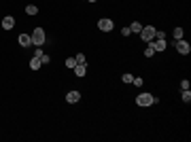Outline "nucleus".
Here are the masks:
<instances>
[{"mask_svg":"<svg viewBox=\"0 0 191 142\" xmlns=\"http://www.w3.org/2000/svg\"><path fill=\"white\" fill-rule=\"evenodd\" d=\"M159 102V98L153 94H140L138 98H136V104L138 106H151V104H157Z\"/></svg>","mask_w":191,"mask_h":142,"instance_id":"obj_1","label":"nucleus"},{"mask_svg":"<svg viewBox=\"0 0 191 142\" xmlns=\"http://www.w3.org/2000/svg\"><path fill=\"white\" fill-rule=\"evenodd\" d=\"M32 45L36 47H40V45H45V40H47V36H45V30L43 28H34V32H32Z\"/></svg>","mask_w":191,"mask_h":142,"instance_id":"obj_2","label":"nucleus"},{"mask_svg":"<svg viewBox=\"0 0 191 142\" xmlns=\"http://www.w3.org/2000/svg\"><path fill=\"white\" fill-rule=\"evenodd\" d=\"M140 36H142L144 43H153V40H155V28H153V25L142 28V30H140Z\"/></svg>","mask_w":191,"mask_h":142,"instance_id":"obj_3","label":"nucleus"},{"mask_svg":"<svg viewBox=\"0 0 191 142\" xmlns=\"http://www.w3.org/2000/svg\"><path fill=\"white\" fill-rule=\"evenodd\" d=\"M174 47H176V51H179L180 55H189V51H191V45L187 43V40H174Z\"/></svg>","mask_w":191,"mask_h":142,"instance_id":"obj_4","label":"nucleus"},{"mask_svg":"<svg viewBox=\"0 0 191 142\" xmlns=\"http://www.w3.org/2000/svg\"><path fill=\"white\" fill-rule=\"evenodd\" d=\"M98 28H100L102 32H110V30L115 28V24H113V19H108V17H102V19L98 21Z\"/></svg>","mask_w":191,"mask_h":142,"instance_id":"obj_5","label":"nucleus"},{"mask_svg":"<svg viewBox=\"0 0 191 142\" xmlns=\"http://www.w3.org/2000/svg\"><path fill=\"white\" fill-rule=\"evenodd\" d=\"M79 100H81V94H79V91H74V89L66 94V102H68V104H77Z\"/></svg>","mask_w":191,"mask_h":142,"instance_id":"obj_6","label":"nucleus"},{"mask_svg":"<svg viewBox=\"0 0 191 142\" xmlns=\"http://www.w3.org/2000/svg\"><path fill=\"white\" fill-rule=\"evenodd\" d=\"M17 40H19L21 47H30V45H32V36H30V34H19Z\"/></svg>","mask_w":191,"mask_h":142,"instance_id":"obj_7","label":"nucleus"},{"mask_svg":"<svg viewBox=\"0 0 191 142\" xmlns=\"http://www.w3.org/2000/svg\"><path fill=\"white\" fill-rule=\"evenodd\" d=\"M153 47H155V51H166V47H168L166 38H155V43H153Z\"/></svg>","mask_w":191,"mask_h":142,"instance_id":"obj_8","label":"nucleus"},{"mask_svg":"<svg viewBox=\"0 0 191 142\" xmlns=\"http://www.w3.org/2000/svg\"><path fill=\"white\" fill-rule=\"evenodd\" d=\"M13 25H15V17L9 15V17H4V19H2V28H4V30H11Z\"/></svg>","mask_w":191,"mask_h":142,"instance_id":"obj_9","label":"nucleus"},{"mask_svg":"<svg viewBox=\"0 0 191 142\" xmlns=\"http://www.w3.org/2000/svg\"><path fill=\"white\" fill-rule=\"evenodd\" d=\"M85 72H87V64H77L74 66V74L77 76H85Z\"/></svg>","mask_w":191,"mask_h":142,"instance_id":"obj_10","label":"nucleus"},{"mask_svg":"<svg viewBox=\"0 0 191 142\" xmlns=\"http://www.w3.org/2000/svg\"><path fill=\"white\" fill-rule=\"evenodd\" d=\"M40 66H43V62H40V57H32L30 59V68H32V70H38V68H40Z\"/></svg>","mask_w":191,"mask_h":142,"instance_id":"obj_11","label":"nucleus"},{"mask_svg":"<svg viewBox=\"0 0 191 142\" xmlns=\"http://www.w3.org/2000/svg\"><path fill=\"white\" fill-rule=\"evenodd\" d=\"M153 53H157V51L153 47V43H149V47L144 49V57H153Z\"/></svg>","mask_w":191,"mask_h":142,"instance_id":"obj_12","label":"nucleus"},{"mask_svg":"<svg viewBox=\"0 0 191 142\" xmlns=\"http://www.w3.org/2000/svg\"><path fill=\"white\" fill-rule=\"evenodd\" d=\"M26 13H28V15H36V13H38V7H36V4H28V7H26Z\"/></svg>","mask_w":191,"mask_h":142,"instance_id":"obj_13","label":"nucleus"},{"mask_svg":"<svg viewBox=\"0 0 191 142\" xmlns=\"http://www.w3.org/2000/svg\"><path fill=\"white\" fill-rule=\"evenodd\" d=\"M180 98H183V102L189 104V102H191V91H189V89H183V95H180Z\"/></svg>","mask_w":191,"mask_h":142,"instance_id":"obj_14","label":"nucleus"},{"mask_svg":"<svg viewBox=\"0 0 191 142\" xmlns=\"http://www.w3.org/2000/svg\"><path fill=\"white\" fill-rule=\"evenodd\" d=\"M172 36H174V40H180V38H183V28H174Z\"/></svg>","mask_w":191,"mask_h":142,"instance_id":"obj_15","label":"nucleus"},{"mask_svg":"<svg viewBox=\"0 0 191 142\" xmlns=\"http://www.w3.org/2000/svg\"><path fill=\"white\" fill-rule=\"evenodd\" d=\"M130 30H132V32H136V34H140V30H142V25L138 24V21H134V24L130 25Z\"/></svg>","mask_w":191,"mask_h":142,"instance_id":"obj_16","label":"nucleus"},{"mask_svg":"<svg viewBox=\"0 0 191 142\" xmlns=\"http://www.w3.org/2000/svg\"><path fill=\"white\" fill-rule=\"evenodd\" d=\"M74 66H77V59H74V57L66 59V68H74Z\"/></svg>","mask_w":191,"mask_h":142,"instance_id":"obj_17","label":"nucleus"},{"mask_svg":"<svg viewBox=\"0 0 191 142\" xmlns=\"http://www.w3.org/2000/svg\"><path fill=\"white\" fill-rule=\"evenodd\" d=\"M74 59H77V64H87V62H85V55H83V53L74 55Z\"/></svg>","mask_w":191,"mask_h":142,"instance_id":"obj_18","label":"nucleus"},{"mask_svg":"<svg viewBox=\"0 0 191 142\" xmlns=\"http://www.w3.org/2000/svg\"><path fill=\"white\" fill-rule=\"evenodd\" d=\"M121 79H123V83H132V81H134V76H132V74H123Z\"/></svg>","mask_w":191,"mask_h":142,"instance_id":"obj_19","label":"nucleus"},{"mask_svg":"<svg viewBox=\"0 0 191 142\" xmlns=\"http://www.w3.org/2000/svg\"><path fill=\"white\" fill-rule=\"evenodd\" d=\"M132 83L136 85V87H140V85H142V76H136V79H134V81H132Z\"/></svg>","mask_w":191,"mask_h":142,"instance_id":"obj_20","label":"nucleus"},{"mask_svg":"<svg viewBox=\"0 0 191 142\" xmlns=\"http://www.w3.org/2000/svg\"><path fill=\"white\" fill-rule=\"evenodd\" d=\"M180 89H189V81H187V79L180 81Z\"/></svg>","mask_w":191,"mask_h":142,"instance_id":"obj_21","label":"nucleus"},{"mask_svg":"<svg viewBox=\"0 0 191 142\" xmlns=\"http://www.w3.org/2000/svg\"><path fill=\"white\" fill-rule=\"evenodd\" d=\"M40 62H43V64H49V62H51V57H49V55H45V53H43V57H40Z\"/></svg>","mask_w":191,"mask_h":142,"instance_id":"obj_22","label":"nucleus"},{"mask_svg":"<svg viewBox=\"0 0 191 142\" xmlns=\"http://www.w3.org/2000/svg\"><path fill=\"white\" fill-rule=\"evenodd\" d=\"M121 34H123V36H130L132 30H130V28H123V30H121Z\"/></svg>","mask_w":191,"mask_h":142,"instance_id":"obj_23","label":"nucleus"},{"mask_svg":"<svg viewBox=\"0 0 191 142\" xmlns=\"http://www.w3.org/2000/svg\"><path fill=\"white\" fill-rule=\"evenodd\" d=\"M87 2H98V0H87Z\"/></svg>","mask_w":191,"mask_h":142,"instance_id":"obj_24","label":"nucleus"}]
</instances>
